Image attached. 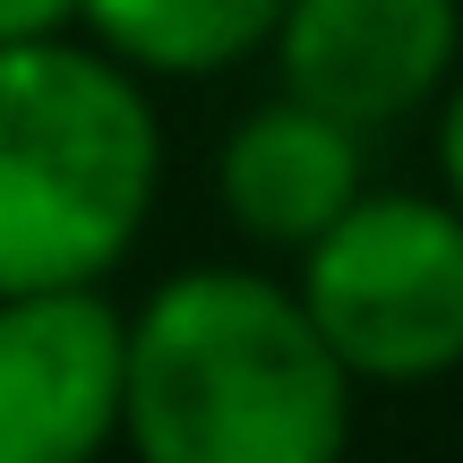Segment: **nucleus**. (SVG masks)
<instances>
[{
	"mask_svg": "<svg viewBox=\"0 0 463 463\" xmlns=\"http://www.w3.org/2000/svg\"><path fill=\"white\" fill-rule=\"evenodd\" d=\"M361 378L317 335L300 283L266 266H181L129 309L120 447L146 463H335Z\"/></svg>",
	"mask_w": 463,
	"mask_h": 463,
	"instance_id": "1",
	"label": "nucleus"
},
{
	"mask_svg": "<svg viewBox=\"0 0 463 463\" xmlns=\"http://www.w3.org/2000/svg\"><path fill=\"white\" fill-rule=\"evenodd\" d=\"M164 198L155 78L95 43H0V292L112 283Z\"/></svg>",
	"mask_w": 463,
	"mask_h": 463,
	"instance_id": "2",
	"label": "nucleus"
},
{
	"mask_svg": "<svg viewBox=\"0 0 463 463\" xmlns=\"http://www.w3.org/2000/svg\"><path fill=\"white\" fill-rule=\"evenodd\" d=\"M292 283L361 386L463 369V206L447 189H361L292 258Z\"/></svg>",
	"mask_w": 463,
	"mask_h": 463,
	"instance_id": "3",
	"label": "nucleus"
},
{
	"mask_svg": "<svg viewBox=\"0 0 463 463\" xmlns=\"http://www.w3.org/2000/svg\"><path fill=\"white\" fill-rule=\"evenodd\" d=\"M129 412V309L103 283L0 292V463H86Z\"/></svg>",
	"mask_w": 463,
	"mask_h": 463,
	"instance_id": "4",
	"label": "nucleus"
},
{
	"mask_svg": "<svg viewBox=\"0 0 463 463\" xmlns=\"http://www.w3.org/2000/svg\"><path fill=\"white\" fill-rule=\"evenodd\" d=\"M266 61L283 95L352 120L361 137H386L438 112V95L455 86L463 0H283Z\"/></svg>",
	"mask_w": 463,
	"mask_h": 463,
	"instance_id": "5",
	"label": "nucleus"
},
{
	"mask_svg": "<svg viewBox=\"0 0 463 463\" xmlns=\"http://www.w3.org/2000/svg\"><path fill=\"white\" fill-rule=\"evenodd\" d=\"M361 189H369V137L283 86L249 103L215 146V206L266 258H300Z\"/></svg>",
	"mask_w": 463,
	"mask_h": 463,
	"instance_id": "6",
	"label": "nucleus"
},
{
	"mask_svg": "<svg viewBox=\"0 0 463 463\" xmlns=\"http://www.w3.org/2000/svg\"><path fill=\"white\" fill-rule=\"evenodd\" d=\"M283 26V0H86L78 34H95L112 61L155 86H198L266 61Z\"/></svg>",
	"mask_w": 463,
	"mask_h": 463,
	"instance_id": "7",
	"label": "nucleus"
},
{
	"mask_svg": "<svg viewBox=\"0 0 463 463\" xmlns=\"http://www.w3.org/2000/svg\"><path fill=\"white\" fill-rule=\"evenodd\" d=\"M430 155H438V189L463 206V69H455V86L438 95V112H430Z\"/></svg>",
	"mask_w": 463,
	"mask_h": 463,
	"instance_id": "8",
	"label": "nucleus"
},
{
	"mask_svg": "<svg viewBox=\"0 0 463 463\" xmlns=\"http://www.w3.org/2000/svg\"><path fill=\"white\" fill-rule=\"evenodd\" d=\"M86 0H0V43H43V34H78Z\"/></svg>",
	"mask_w": 463,
	"mask_h": 463,
	"instance_id": "9",
	"label": "nucleus"
}]
</instances>
